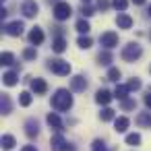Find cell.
Segmentation results:
<instances>
[{
  "instance_id": "15",
  "label": "cell",
  "mask_w": 151,
  "mask_h": 151,
  "mask_svg": "<svg viewBox=\"0 0 151 151\" xmlns=\"http://www.w3.org/2000/svg\"><path fill=\"white\" fill-rule=\"evenodd\" d=\"M128 124H130V120H128L126 116H120V118L114 120V130H116V132H126Z\"/></svg>"
},
{
  "instance_id": "8",
  "label": "cell",
  "mask_w": 151,
  "mask_h": 151,
  "mask_svg": "<svg viewBox=\"0 0 151 151\" xmlns=\"http://www.w3.org/2000/svg\"><path fill=\"white\" fill-rule=\"evenodd\" d=\"M70 89H73V91H85V89H87V79H85L83 75L73 77V79H70Z\"/></svg>"
},
{
  "instance_id": "44",
  "label": "cell",
  "mask_w": 151,
  "mask_h": 151,
  "mask_svg": "<svg viewBox=\"0 0 151 151\" xmlns=\"http://www.w3.org/2000/svg\"><path fill=\"white\" fill-rule=\"evenodd\" d=\"M149 70H151V68H149Z\"/></svg>"
},
{
  "instance_id": "10",
  "label": "cell",
  "mask_w": 151,
  "mask_h": 151,
  "mask_svg": "<svg viewBox=\"0 0 151 151\" xmlns=\"http://www.w3.org/2000/svg\"><path fill=\"white\" fill-rule=\"evenodd\" d=\"M29 42H31L33 46H40V44H44V31H42L40 27H33V29L29 31Z\"/></svg>"
},
{
  "instance_id": "18",
  "label": "cell",
  "mask_w": 151,
  "mask_h": 151,
  "mask_svg": "<svg viewBox=\"0 0 151 151\" xmlns=\"http://www.w3.org/2000/svg\"><path fill=\"white\" fill-rule=\"evenodd\" d=\"M2 81H4V85L13 87V85H17L19 77H17V73H15V70H9V73H4V75H2Z\"/></svg>"
},
{
  "instance_id": "26",
  "label": "cell",
  "mask_w": 151,
  "mask_h": 151,
  "mask_svg": "<svg viewBox=\"0 0 151 151\" xmlns=\"http://www.w3.org/2000/svg\"><path fill=\"white\" fill-rule=\"evenodd\" d=\"M126 145H132V147L141 145V134H137V132H130V134H126Z\"/></svg>"
},
{
  "instance_id": "32",
  "label": "cell",
  "mask_w": 151,
  "mask_h": 151,
  "mask_svg": "<svg viewBox=\"0 0 151 151\" xmlns=\"http://www.w3.org/2000/svg\"><path fill=\"white\" fill-rule=\"evenodd\" d=\"M91 151H106V143L104 141H93V145H91Z\"/></svg>"
},
{
  "instance_id": "13",
  "label": "cell",
  "mask_w": 151,
  "mask_h": 151,
  "mask_svg": "<svg viewBox=\"0 0 151 151\" xmlns=\"http://www.w3.org/2000/svg\"><path fill=\"white\" fill-rule=\"evenodd\" d=\"M116 25H118L120 29H130V27H132V19H130L126 13H120V15L116 17Z\"/></svg>"
},
{
  "instance_id": "12",
  "label": "cell",
  "mask_w": 151,
  "mask_h": 151,
  "mask_svg": "<svg viewBox=\"0 0 151 151\" xmlns=\"http://www.w3.org/2000/svg\"><path fill=\"white\" fill-rule=\"evenodd\" d=\"M112 97H114V95H112L108 89H99V91L95 93V101L101 104V106H108V104L112 101Z\"/></svg>"
},
{
  "instance_id": "4",
  "label": "cell",
  "mask_w": 151,
  "mask_h": 151,
  "mask_svg": "<svg viewBox=\"0 0 151 151\" xmlns=\"http://www.w3.org/2000/svg\"><path fill=\"white\" fill-rule=\"evenodd\" d=\"M70 15H73V9H70L68 2H56V6H54V17H56L58 21H66Z\"/></svg>"
},
{
  "instance_id": "37",
  "label": "cell",
  "mask_w": 151,
  "mask_h": 151,
  "mask_svg": "<svg viewBox=\"0 0 151 151\" xmlns=\"http://www.w3.org/2000/svg\"><path fill=\"white\" fill-rule=\"evenodd\" d=\"M97 6H99L101 11H106V9L110 6V2H108V0H99V2H97Z\"/></svg>"
},
{
  "instance_id": "34",
  "label": "cell",
  "mask_w": 151,
  "mask_h": 151,
  "mask_svg": "<svg viewBox=\"0 0 151 151\" xmlns=\"http://www.w3.org/2000/svg\"><path fill=\"white\" fill-rule=\"evenodd\" d=\"M137 108V101L134 99H124L122 101V110H134Z\"/></svg>"
},
{
  "instance_id": "11",
  "label": "cell",
  "mask_w": 151,
  "mask_h": 151,
  "mask_svg": "<svg viewBox=\"0 0 151 151\" xmlns=\"http://www.w3.org/2000/svg\"><path fill=\"white\" fill-rule=\"evenodd\" d=\"M31 89L35 91V95H44V93L48 91V83H46L44 79H33V81H31Z\"/></svg>"
},
{
  "instance_id": "23",
  "label": "cell",
  "mask_w": 151,
  "mask_h": 151,
  "mask_svg": "<svg viewBox=\"0 0 151 151\" xmlns=\"http://www.w3.org/2000/svg\"><path fill=\"white\" fill-rule=\"evenodd\" d=\"M31 101H33V97H31V93H29V91H23V93L19 95V104H21L23 108L31 106Z\"/></svg>"
},
{
  "instance_id": "6",
  "label": "cell",
  "mask_w": 151,
  "mask_h": 151,
  "mask_svg": "<svg viewBox=\"0 0 151 151\" xmlns=\"http://www.w3.org/2000/svg\"><path fill=\"white\" fill-rule=\"evenodd\" d=\"M37 11H40V6H37V2H33V0H27V2L21 6V13H23L27 19H33V17L37 15Z\"/></svg>"
},
{
  "instance_id": "43",
  "label": "cell",
  "mask_w": 151,
  "mask_h": 151,
  "mask_svg": "<svg viewBox=\"0 0 151 151\" xmlns=\"http://www.w3.org/2000/svg\"><path fill=\"white\" fill-rule=\"evenodd\" d=\"M83 2H89V0H83Z\"/></svg>"
},
{
  "instance_id": "1",
  "label": "cell",
  "mask_w": 151,
  "mask_h": 151,
  "mask_svg": "<svg viewBox=\"0 0 151 151\" xmlns=\"http://www.w3.org/2000/svg\"><path fill=\"white\" fill-rule=\"evenodd\" d=\"M52 106H54L56 112H66V110H70V108H73V95H70V91H68V89H58V91L54 93V97H52Z\"/></svg>"
},
{
  "instance_id": "14",
  "label": "cell",
  "mask_w": 151,
  "mask_h": 151,
  "mask_svg": "<svg viewBox=\"0 0 151 151\" xmlns=\"http://www.w3.org/2000/svg\"><path fill=\"white\" fill-rule=\"evenodd\" d=\"M46 120H48V124H50V126H52V128H54L56 132H60V130H62V120L58 118V114H54V112H50Z\"/></svg>"
},
{
  "instance_id": "21",
  "label": "cell",
  "mask_w": 151,
  "mask_h": 151,
  "mask_svg": "<svg viewBox=\"0 0 151 151\" xmlns=\"http://www.w3.org/2000/svg\"><path fill=\"white\" fill-rule=\"evenodd\" d=\"M0 108H2V114H11V97L6 93H2V99H0Z\"/></svg>"
},
{
  "instance_id": "2",
  "label": "cell",
  "mask_w": 151,
  "mask_h": 151,
  "mask_svg": "<svg viewBox=\"0 0 151 151\" xmlns=\"http://www.w3.org/2000/svg\"><path fill=\"white\" fill-rule=\"evenodd\" d=\"M141 54H143V50H141V46L134 44V42H130V44L124 46V50H122V58H124L126 62H134L137 58H141Z\"/></svg>"
},
{
  "instance_id": "42",
  "label": "cell",
  "mask_w": 151,
  "mask_h": 151,
  "mask_svg": "<svg viewBox=\"0 0 151 151\" xmlns=\"http://www.w3.org/2000/svg\"><path fill=\"white\" fill-rule=\"evenodd\" d=\"M149 17H151V6H149Z\"/></svg>"
},
{
  "instance_id": "28",
  "label": "cell",
  "mask_w": 151,
  "mask_h": 151,
  "mask_svg": "<svg viewBox=\"0 0 151 151\" xmlns=\"http://www.w3.org/2000/svg\"><path fill=\"white\" fill-rule=\"evenodd\" d=\"M13 60H15V56H13L11 52H2V56H0V62H2L4 66H9V64H13Z\"/></svg>"
},
{
  "instance_id": "9",
  "label": "cell",
  "mask_w": 151,
  "mask_h": 151,
  "mask_svg": "<svg viewBox=\"0 0 151 151\" xmlns=\"http://www.w3.org/2000/svg\"><path fill=\"white\" fill-rule=\"evenodd\" d=\"M25 132H27V137H37L40 134V124H37L35 118H29L25 122Z\"/></svg>"
},
{
  "instance_id": "36",
  "label": "cell",
  "mask_w": 151,
  "mask_h": 151,
  "mask_svg": "<svg viewBox=\"0 0 151 151\" xmlns=\"http://www.w3.org/2000/svg\"><path fill=\"white\" fill-rule=\"evenodd\" d=\"M81 13H83V17H91V15H93V11H91L89 6H83V9H81Z\"/></svg>"
},
{
  "instance_id": "33",
  "label": "cell",
  "mask_w": 151,
  "mask_h": 151,
  "mask_svg": "<svg viewBox=\"0 0 151 151\" xmlns=\"http://www.w3.org/2000/svg\"><path fill=\"white\" fill-rule=\"evenodd\" d=\"M108 79H110V81H118V79H120V70H118V68H110V70H108Z\"/></svg>"
},
{
  "instance_id": "25",
  "label": "cell",
  "mask_w": 151,
  "mask_h": 151,
  "mask_svg": "<svg viewBox=\"0 0 151 151\" xmlns=\"http://www.w3.org/2000/svg\"><path fill=\"white\" fill-rule=\"evenodd\" d=\"M15 147V137L13 134H2V149H13Z\"/></svg>"
},
{
  "instance_id": "35",
  "label": "cell",
  "mask_w": 151,
  "mask_h": 151,
  "mask_svg": "<svg viewBox=\"0 0 151 151\" xmlns=\"http://www.w3.org/2000/svg\"><path fill=\"white\" fill-rule=\"evenodd\" d=\"M128 89H130V91L141 89V81H139V79H130V81H128Z\"/></svg>"
},
{
  "instance_id": "5",
  "label": "cell",
  "mask_w": 151,
  "mask_h": 151,
  "mask_svg": "<svg viewBox=\"0 0 151 151\" xmlns=\"http://www.w3.org/2000/svg\"><path fill=\"white\" fill-rule=\"evenodd\" d=\"M99 44H101L106 50H112V48H116V46H118V33H114V31H106V33H101V37H99Z\"/></svg>"
},
{
  "instance_id": "22",
  "label": "cell",
  "mask_w": 151,
  "mask_h": 151,
  "mask_svg": "<svg viewBox=\"0 0 151 151\" xmlns=\"http://www.w3.org/2000/svg\"><path fill=\"white\" fill-rule=\"evenodd\" d=\"M77 44H79V48H83V50H89V48H91V44H93V40H91L89 35H81V37L77 40Z\"/></svg>"
},
{
  "instance_id": "20",
  "label": "cell",
  "mask_w": 151,
  "mask_h": 151,
  "mask_svg": "<svg viewBox=\"0 0 151 151\" xmlns=\"http://www.w3.org/2000/svg\"><path fill=\"white\" fill-rule=\"evenodd\" d=\"M128 85H116V91H114V97H118V99H126V95H128Z\"/></svg>"
},
{
  "instance_id": "31",
  "label": "cell",
  "mask_w": 151,
  "mask_h": 151,
  "mask_svg": "<svg viewBox=\"0 0 151 151\" xmlns=\"http://www.w3.org/2000/svg\"><path fill=\"white\" fill-rule=\"evenodd\" d=\"M112 4H114V9H118L120 13H124V11H126V6H128V0H114Z\"/></svg>"
},
{
  "instance_id": "41",
  "label": "cell",
  "mask_w": 151,
  "mask_h": 151,
  "mask_svg": "<svg viewBox=\"0 0 151 151\" xmlns=\"http://www.w3.org/2000/svg\"><path fill=\"white\" fill-rule=\"evenodd\" d=\"M134 4H145V0H132Z\"/></svg>"
},
{
  "instance_id": "38",
  "label": "cell",
  "mask_w": 151,
  "mask_h": 151,
  "mask_svg": "<svg viewBox=\"0 0 151 151\" xmlns=\"http://www.w3.org/2000/svg\"><path fill=\"white\" fill-rule=\"evenodd\" d=\"M145 106H147V108H151V89H149V93L145 95Z\"/></svg>"
},
{
  "instance_id": "27",
  "label": "cell",
  "mask_w": 151,
  "mask_h": 151,
  "mask_svg": "<svg viewBox=\"0 0 151 151\" xmlns=\"http://www.w3.org/2000/svg\"><path fill=\"white\" fill-rule=\"evenodd\" d=\"M89 29H91V27H89V23H87L85 19L77 21V31H79V33H89Z\"/></svg>"
},
{
  "instance_id": "30",
  "label": "cell",
  "mask_w": 151,
  "mask_h": 151,
  "mask_svg": "<svg viewBox=\"0 0 151 151\" xmlns=\"http://www.w3.org/2000/svg\"><path fill=\"white\" fill-rule=\"evenodd\" d=\"M97 60H99V64H110L112 62V54L110 52H99Z\"/></svg>"
},
{
  "instance_id": "17",
  "label": "cell",
  "mask_w": 151,
  "mask_h": 151,
  "mask_svg": "<svg viewBox=\"0 0 151 151\" xmlns=\"http://www.w3.org/2000/svg\"><path fill=\"white\" fill-rule=\"evenodd\" d=\"M52 50H54L56 54H62V52L66 50V40H64V37H56V40L52 42Z\"/></svg>"
},
{
  "instance_id": "29",
  "label": "cell",
  "mask_w": 151,
  "mask_h": 151,
  "mask_svg": "<svg viewBox=\"0 0 151 151\" xmlns=\"http://www.w3.org/2000/svg\"><path fill=\"white\" fill-rule=\"evenodd\" d=\"M23 58H25V60H35V58H37V50H35V48H27V50L23 52Z\"/></svg>"
},
{
  "instance_id": "16",
  "label": "cell",
  "mask_w": 151,
  "mask_h": 151,
  "mask_svg": "<svg viewBox=\"0 0 151 151\" xmlns=\"http://www.w3.org/2000/svg\"><path fill=\"white\" fill-rule=\"evenodd\" d=\"M137 124L143 126V128H151V114L149 112H141L137 116Z\"/></svg>"
},
{
  "instance_id": "39",
  "label": "cell",
  "mask_w": 151,
  "mask_h": 151,
  "mask_svg": "<svg viewBox=\"0 0 151 151\" xmlns=\"http://www.w3.org/2000/svg\"><path fill=\"white\" fill-rule=\"evenodd\" d=\"M60 151H75V147H73L70 143H64V147H62Z\"/></svg>"
},
{
  "instance_id": "3",
  "label": "cell",
  "mask_w": 151,
  "mask_h": 151,
  "mask_svg": "<svg viewBox=\"0 0 151 151\" xmlns=\"http://www.w3.org/2000/svg\"><path fill=\"white\" fill-rule=\"evenodd\" d=\"M50 70L54 73V75H60V77H64V75H68L70 73V64L66 62V60H60V58H56V60H50Z\"/></svg>"
},
{
  "instance_id": "24",
  "label": "cell",
  "mask_w": 151,
  "mask_h": 151,
  "mask_svg": "<svg viewBox=\"0 0 151 151\" xmlns=\"http://www.w3.org/2000/svg\"><path fill=\"white\" fill-rule=\"evenodd\" d=\"M99 118H101L104 122H110V120H114V118H116V114H114V110H112V108H104V110H101V114H99Z\"/></svg>"
},
{
  "instance_id": "7",
  "label": "cell",
  "mask_w": 151,
  "mask_h": 151,
  "mask_svg": "<svg viewBox=\"0 0 151 151\" xmlns=\"http://www.w3.org/2000/svg\"><path fill=\"white\" fill-rule=\"evenodd\" d=\"M4 31H6L11 37H19V35L23 33V21H13V23H9V25L4 27Z\"/></svg>"
},
{
  "instance_id": "40",
  "label": "cell",
  "mask_w": 151,
  "mask_h": 151,
  "mask_svg": "<svg viewBox=\"0 0 151 151\" xmlns=\"http://www.w3.org/2000/svg\"><path fill=\"white\" fill-rule=\"evenodd\" d=\"M21 151H37V149H35V147H33V145H25V147H23V149H21Z\"/></svg>"
},
{
  "instance_id": "19",
  "label": "cell",
  "mask_w": 151,
  "mask_h": 151,
  "mask_svg": "<svg viewBox=\"0 0 151 151\" xmlns=\"http://www.w3.org/2000/svg\"><path fill=\"white\" fill-rule=\"evenodd\" d=\"M50 145H52V149H54V151H60V149L64 147V139H62V134H60V132H56V134L52 137Z\"/></svg>"
}]
</instances>
